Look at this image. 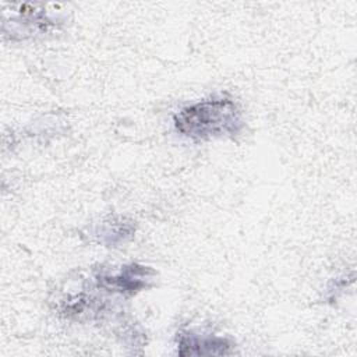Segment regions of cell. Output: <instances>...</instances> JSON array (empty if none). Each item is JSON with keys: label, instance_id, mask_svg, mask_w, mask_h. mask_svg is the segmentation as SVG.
Instances as JSON below:
<instances>
[{"label": "cell", "instance_id": "1", "mask_svg": "<svg viewBox=\"0 0 357 357\" xmlns=\"http://www.w3.org/2000/svg\"><path fill=\"white\" fill-rule=\"evenodd\" d=\"M173 124L178 134L198 142L240 134L244 117L231 98L213 95L181 107L173 116Z\"/></svg>", "mask_w": 357, "mask_h": 357}, {"label": "cell", "instance_id": "2", "mask_svg": "<svg viewBox=\"0 0 357 357\" xmlns=\"http://www.w3.org/2000/svg\"><path fill=\"white\" fill-rule=\"evenodd\" d=\"M153 272L146 266H138L135 264L124 266L117 276H100L99 282L103 287L112 289L120 293L134 294L139 289L146 287V282L151 279L149 275Z\"/></svg>", "mask_w": 357, "mask_h": 357}, {"label": "cell", "instance_id": "3", "mask_svg": "<svg viewBox=\"0 0 357 357\" xmlns=\"http://www.w3.org/2000/svg\"><path fill=\"white\" fill-rule=\"evenodd\" d=\"M230 343L223 337L201 336L192 332L178 335V354H229Z\"/></svg>", "mask_w": 357, "mask_h": 357}]
</instances>
